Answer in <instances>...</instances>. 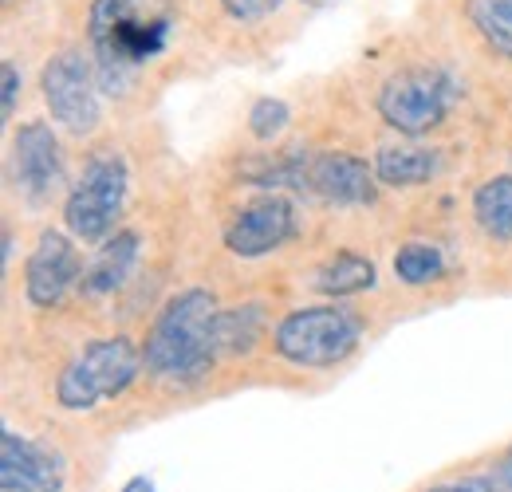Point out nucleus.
<instances>
[{
  "instance_id": "nucleus-1",
  "label": "nucleus",
  "mask_w": 512,
  "mask_h": 492,
  "mask_svg": "<svg viewBox=\"0 0 512 492\" xmlns=\"http://www.w3.org/2000/svg\"><path fill=\"white\" fill-rule=\"evenodd\" d=\"M170 32L174 12L166 0H91L87 44L103 95H127L142 67L166 52Z\"/></svg>"
},
{
  "instance_id": "nucleus-2",
  "label": "nucleus",
  "mask_w": 512,
  "mask_h": 492,
  "mask_svg": "<svg viewBox=\"0 0 512 492\" xmlns=\"http://www.w3.org/2000/svg\"><path fill=\"white\" fill-rule=\"evenodd\" d=\"M217 296L205 288H186L170 296L154 315L146 343H142V367L158 382L190 386L217 367Z\"/></svg>"
},
{
  "instance_id": "nucleus-3",
  "label": "nucleus",
  "mask_w": 512,
  "mask_h": 492,
  "mask_svg": "<svg viewBox=\"0 0 512 492\" xmlns=\"http://www.w3.org/2000/svg\"><path fill=\"white\" fill-rule=\"evenodd\" d=\"M363 339V323L359 315L339 304H316V308L288 311L276 331H272V347L284 363L304 370H331L347 363L355 355Z\"/></svg>"
},
{
  "instance_id": "nucleus-4",
  "label": "nucleus",
  "mask_w": 512,
  "mask_h": 492,
  "mask_svg": "<svg viewBox=\"0 0 512 492\" xmlns=\"http://www.w3.org/2000/svg\"><path fill=\"white\" fill-rule=\"evenodd\" d=\"M130 170L127 158L115 150L91 154L79 170V178L71 182L64 201V225L67 233L83 245H103L107 237H115L123 205H127Z\"/></svg>"
},
{
  "instance_id": "nucleus-5",
  "label": "nucleus",
  "mask_w": 512,
  "mask_h": 492,
  "mask_svg": "<svg viewBox=\"0 0 512 492\" xmlns=\"http://www.w3.org/2000/svg\"><path fill=\"white\" fill-rule=\"evenodd\" d=\"M142 370H146L142 367V347H134L130 339H123V335L95 339L64 367L60 382H56V402L71 414L95 410L99 402L127 394L130 382Z\"/></svg>"
},
{
  "instance_id": "nucleus-6",
  "label": "nucleus",
  "mask_w": 512,
  "mask_h": 492,
  "mask_svg": "<svg viewBox=\"0 0 512 492\" xmlns=\"http://www.w3.org/2000/svg\"><path fill=\"white\" fill-rule=\"evenodd\" d=\"M457 99V83L446 67H402L379 87V115L390 130L406 138H422L446 123Z\"/></svg>"
},
{
  "instance_id": "nucleus-7",
  "label": "nucleus",
  "mask_w": 512,
  "mask_h": 492,
  "mask_svg": "<svg viewBox=\"0 0 512 492\" xmlns=\"http://www.w3.org/2000/svg\"><path fill=\"white\" fill-rule=\"evenodd\" d=\"M40 95L52 111V119L64 126L67 134L87 138L99 115H103V87L95 75V63L87 60L79 48H64L40 71Z\"/></svg>"
},
{
  "instance_id": "nucleus-8",
  "label": "nucleus",
  "mask_w": 512,
  "mask_h": 492,
  "mask_svg": "<svg viewBox=\"0 0 512 492\" xmlns=\"http://www.w3.org/2000/svg\"><path fill=\"white\" fill-rule=\"evenodd\" d=\"M8 178H12V189L20 193V201H28L32 209L48 205L64 189V146L44 119L16 126L12 150H8Z\"/></svg>"
},
{
  "instance_id": "nucleus-9",
  "label": "nucleus",
  "mask_w": 512,
  "mask_h": 492,
  "mask_svg": "<svg viewBox=\"0 0 512 492\" xmlns=\"http://www.w3.org/2000/svg\"><path fill=\"white\" fill-rule=\"evenodd\" d=\"M83 268L87 264L79 260V248L67 233H60V229L40 233V241L28 252V264H24V296H28V304L32 308H60L67 300V292L79 288Z\"/></svg>"
},
{
  "instance_id": "nucleus-10",
  "label": "nucleus",
  "mask_w": 512,
  "mask_h": 492,
  "mask_svg": "<svg viewBox=\"0 0 512 492\" xmlns=\"http://www.w3.org/2000/svg\"><path fill=\"white\" fill-rule=\"evenodd\" d=\"M292 237H296V201L284 193H264L229 221L225 248L241 260H260L284 248Z\"/></svg>"
},
{
  "instance_id": "nucleus-11",
  "label": "nucleus",
  "mask_w": 512,
  "mask_h": 492,
  "mask_svg": "<svg viewBox=\"0 0 512 492\" xmlns=\"http://www.w3.org/2000/svg\"><path fill=\"white\" fill-rule=\"evenodd\" d=\"M67 465L64 453L40 445L24 433H0V489L4 492H64Z\"/></svg>"
},
{
  "instance_id": "nucleus-12",
  "label": "nucleus",
  "mask_w": 512,
  "mask_h": 492,
  "mask_svg": "<svg viewBox=\"0 0 512 492\" xmlns=\"http://www.w3.org/2000/svg\"><path fill=\"white\" fill-rule=\"evenodd\" d=\"M379 185L383 182L375 166H367L359 154H347V150H323V154H312L308 162V193L339 209L375 205Z\"/></svg>"
},
{
  "instance_id": "nucleus-13",
  "label": "nucleus",
  "mask_w": 512,
  "mask_h": 492,
  "mask_svg": "<svg viewBox=\"0 0 512 492\" xmlns=\"http://www.w3.org/2000/svg\"><path fill=\"white\" fill-rule=\"evenodd\" d=\"M138 256H142V237L134 229H119L115 237H107L99 245V252L87 260L83 280H79V292L87 300H107V296L123 292L130 272H134V264H138Z\"/></svg>"
},
{
  "instance_id": "nucleus-14",
  "label": "nucleus",
  "mask_w": 512,
  "mask_h": 492,
  "mask_svg": "<svg viewBox=\"0 0 512 492\" xmlns=\"http://www.w3.org/2000/svg\"><path fill=\"white\" fill-rule=\"evenodd\" d=\"M375 174L390 189H414V185L434 182L442 174V154L430 146H414V142H394L375 154Z\"/></svg>"
},
{
  "instance_id": "nucleus-15",
  "label": "nucleus",
  "mask_w": 512,
  "mask_h": 492,
  "mask_svg": "<svg viewBox=\"0 0 512 492\" xmlns=\"http://www.w3.org/2000/svg\"><path fill=\"white\" fill-rule=\"evenodd\" d=\"M379 280V268L375 260L359 256V252H335L331 260H323L312 276V288L320 296H331V300H343V296H359L367 288H375Z\"/></svg>"
},
{
  "instance_id": "nucleus-16",
  "label": "nucleus",
  "mask_w": 512,
  "mask_h": 492,
  "mask_svg": "<svg viewBox=\"0 0 512 492\" xmlns=\"http://www.w3.org/2000/svg\"><path fill=\"white\" fill-rule=\"evenodd\" d=\"M264 323H268V311L264 304H241V308H221L217 311V351L221 359H241L249 355L260 335H264Z\"/></svg>"
},
{
  "instance_id": "nucleus-17",
  "label": "nucleus",
  "mask_w": 512,
  "mask_h": 492,
  "mask_svg": "<svg viewBox=\"0 0 512 492\" xmlns=\"http://www.w3.org/2000/svg\"><path fill=\"white\" fill-rule=\"evenodd\" d=\"M473 221L485 237L512 241V174L489 178L473 189Z\"/></svg>"
},
{
  "instance_id": "nucleus-18",
  "label": "nucleus",
  "mask_w": 512,
  "mask_h": 492,
  "mask_svg": "<svg viewBox=\"0 0 512 492\" xmlns=\"http://www.w3.org/2000/svg\"><path fill=\"white\" fill-rule=\"evenodd\" d=\"M465 16L489 52L512 60V0H465Z\"/></svg>"
},
{
  "instance_id": "nucleus-19",
  "label": "nucleus",
  "mask_w": 512,
  "mask_h": 492,
  "mask_svg": "<svg viewBox=\"0 0 512 492\" xmlns=\"http://www.w3.org/2000/svg\"><path fill=\"white\" fill-rule=\"evenodd\" d=\"M449 272L446 252L438 245H426V241H410L394 252V276L410 288H422V284H434Z\"/></svg>"
},
{
  "instance_id": "nucleus-20",
  "label": "nucleus",
  "mask_w": 512,
  "mask_h": 492,
  "mask_svg": "<svg viewBox=\"0 0 512 492\" xmlns=\"http://www.w3.org/2000/svg\"><path fill=\"white\" fill-rule=\"evenodd\" d=\"M288 123H292V107L284 99H272V95L256 99L253 111H249V134L256 142H276L288 130Z\"/></svg>"
},
{
  "instance_id": "nucleus-21",
  "label": "nucleus",
  "mask_w": 512,
  "mask_h": 492,
  "mask_svg": "<svg viewBox=\"0 0 512 492\" xmlns=\"http://www.w3.org/2000/svg\"><path fill=\"white\" fill-rule=\"evenodd\" d=\"M221 8H225L233 20H241V24H256V20L272 16V12L280 8V0H221Z\"/></svg>"
},
{
  "instance_id": "nucleus-22",
  "label": "nucleus",
  "mask_w": 512,
  "mask_h": 492,
  "mask_svg": "<svg viewBox=\"0 0 512 492\" xmlns=\"http://www.w3.org/2000/svg\"><path fill=\"white\" fill-rule=\"evenodd\" d=\"M0 83H4V115L0 119H12L16 103H20V87H24V75L12 60H4V67H0Z\"/></svg>"
},
{
  "instance_id": "nucleus-23",
  "label": "nucleus",
  "mask_w": 512,
  "mask_h": 492,
  "mask_svg": "<svg viewBox=\"0 0 512 492\" xmlns=\"http://www.w3.org/2000/svg\"><path fill=\"white\" fill-rule=\"evenodd\" d=\"M426 492H501L493 481H485V477H465V481H446V485H434V489Z\"/></svg>"
},
{
  "instance_id": "nucleus-24",
  "label": "nucleus",
  "mask_w": 512,
  "mask_h": 492,
  "mask_svg": "<svg viewBox=\"0 0 512 492\" xmlns=\"http://www.w3.org/2000/svg\"><path fill=\"white\" fill-rule=\"evenodd\" d=\"M119 492H158V489H154V481H150V477H130Z\"/></svg>"
},
{
  "instance_id": "nucleus-25",
  "label": "nucleus",
  "mask_w": 512,
  "mask_h": 492,
  "mask_svg": "<svg viewBox=\"0 0 512 492\" xmlns=\"http://www.w3.org/2000/svg\"><path fill=\"white\" fill-rule=\"evenodd\" d=\"M501 492H512V453L501 461Z\"/></svg>"
},
{
  "instance_id": "nucleus-26",
  "label": "nucleus",
  "mask_w": 512,
  "mask_h": 492,
  "mask_svg": "<svg viewBox=\"0 0 512 492\" xmlns=\"http://www.w3.org/2000/svg\"><path fill=\"white\" fill-rule=\"evenodd\" d=\"M12 264V229H4V268Z\"/></svg>"
},
{
  "instance_id": "nucleus-27",
  "label": "nucleus",
  "mask_w": 512,
  "mask_h": 492,
  "mask_svg": "<svg viewBox=\"0 0 512 492\" xmlns=\"http://www.w3.org/2000/svg\"><path fill=\"white\" fill-rule=\"evenodd\" d=\"M300 4H308V8H331L335 0H300Z\"/></svg>"
}]
</instances>
